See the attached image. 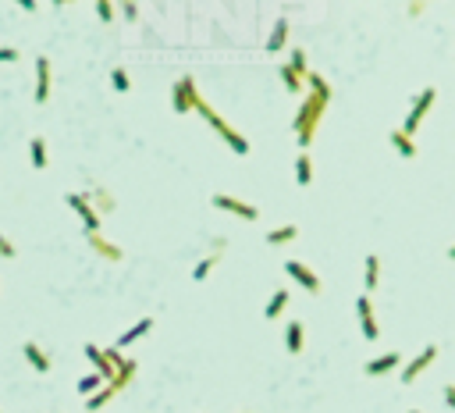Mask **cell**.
<instances>
[{
	"label": "cell",
	"instance_id": "cell-1",
	"mask_svg": "<svg viewBox=\"0 0 455 413\" xmlns=\"http://www.w3.org/2000/svg\"><path fill=\"white\" fill-rule=\"evenodd\" d=\"M306 82H309L313 89H309V96L302 100V107H299V114H296V121H292V129H296V136H299V147H309V142H313V136H317V129H320V118H324L327 103H331V86H327L324 75L309 72Z\"/></svg>",
	"mask_w": 455,
	"mask_h": 413
},
{
	"label": "cell",
	"instance_id": "cell-2",
	"mask_svg": "<svg viewBox=\"0 0 455 413\" xmlns=\"http://www.w3.org/2000/svg\"><path fill=\"white\" fill-rule=\"evenodd\" d=\"M196 111H199V114H203L206 121H210L214 129H217V136H224V142H228V147H232L238 157H245V153H249V139H245V136H238V132H235L232 125H228V121H224V118H221V114H217V111H214V107H210V103H206L203 96H196Z\"/></svg>",
	"mask_w": 455,
	"mask_h": 413
},
{
	"label": "cell",
	"instance_id": "cell-3",
	"mask_svg": "<svg viewBox=\"0 0 455 413\" xmlns=\"http://www.w3.org/2000/svg\"><path fill=\"white\" fill-rule=\"evenodd\" d=\"M434 103H438V86H423V89H420V96L412 100V107H409L406 121H402V132H406V136H412V132L420 129V121L427 118V111L434 107Z\"/></svg>",
	"mask_w": 455,
	"mask_h": 413
},
{
	"label": "cell",
	"instance_id": "cell-4",
	"mask_svg": "<svg viewBox=\"0 0 455 413\" xmlns=\"http://www.w3.org/2000/svg\"><path fill=\"white\" fill-rule=\"evenodd\" d=\"M438 353H441V346H438V342H427V346L420 349V353H417V357H412V360L402 367L399 381H402V385H412V381H417V378L423 374V370H427L434 360H438Z\"/></svg>",
	"mask_w": 455,
	"mask_h": 413
},
{
	"label": "cell",
	"instance_id": "cell-5",
	"mask_svg": "<svg viewBox=\"0 0 455 413\" xmlns=\"http://www.w3.org/2000/svg\"><path fill=\"white\" fill-rule=\"evenodd\" d=\"M196 96H199L196 78H192V75H181V78L175 82V89H171V107H175L178 114H189V111H196Z\"/></svg>",
	"mask_w": 455,
	"mask_h": 413
},
{
	"label": "cell",
	"instance_id": "cell-6",
	"mask_svg": "<svg viewBox=\"0 0 455 413\" xmlns=\"http://www.w3.org/2000/svg\"><path fill=\"white\" fill-rule=\"evenodd\" d=\"M65 200H68V206H71V211H75L82 221H86V235H100V214L93 211L89 196H86V193H68Z\"/></svg>",
	"mask_w": 455,
	"mask_h": 413
},
{
	"label": "cell",
	"instance_id": "cell-7",
	"mask_svg": "<svg viewBox=\"0 0 455 413\" xmlns=\"http://www.w3.org/2000/svg\"><path fill=\"white\" fill-rule=\"evenodd\" d=\"M217 211H228V214H238V218H245V221H256L260 218V211L253 203H245V200H238V196H228V193H214V200H210Z\"/></svg>",
	"mask_w": 455,
	"mask_h": 413
},
{
	"label": "cell",
	"instance_id": "cell-8",
	"mask_svg": "<svg viewBox=\"0 0 455 413\" xmlns=\"http://www.w3.org/2000/svg\"><path fill=\"white\" fill-rule=\"evenodd\" d=\"M285 275H288V278H296L309 296H320V288H324V285H320V278H317L313 271H309V267H306L302 260H285Z\"/></svg>",
	"mask_w": 455,
	"mask_h": 413
},
{
	"label": "cell",
	"instance_id": "cell-9",
	"mask_svg": "<svg viewBox=\"0 0 455 413\" xmlns=\"http://www.w3.org/2000/svg\"><path fill=\"white\" fill-rule=\"evenodd\" d=\"M356 314H359L363 339L377 342V339H381V324H377V314H374V303H370V296H359V299H356Z\"/></svg>",
	"mask_w": 455,
	"mask_h": 413
},
{
	"label": "cell",
	"instance_id": "cell-10",
	"mask_svg": "<svg viewBox=\"0 0 455 413\" xmlns=\"http://www.w3.org/2000/svg\"><path fill=\"white\" fill-rule=\"evenodd\" d=\"M399 363H402V353H384V357L366 360L363 374H366V378H381V374H388V370H395Z\"/></svg>",
	"mask_w": 455,
	"mask_h": 413
},
{
	"label": "cell",
	"instance_id": "cell-11",
	"mask_svg": "<svg viewBox=\"0 0 455 413\" xmlns=\"http://www.w3.org/2000/svg\"><path fill=\"white\" fill-rule=\"evenodd\" d=\"M86 357L93 360V367H96V374H100L103 381H114V374H118V370H114V363L107 360V353H103V349H100V346H93V342H86Z\"/></svg>",
	"mask_w": 455,
	"mask_h": 413
},
{
	"label": "cell",
	"instance_id": "cell-12",
	"mask_svg": "<svg viewBox=\"0 0 455 413\" xmlns=\"http://www.w3.org/2000/svg\"><path fill=\"white\" fill-rule=\"evenodd\" d=\"M50 100V61L36 57V103Z\"/></svg>",
	"mask_w": 455,
	"mask_h": 413
},
{
	"label": "cell",
	"instance_id": "cell-13",
	"mask_svg": "<svg viewBox=\"0 0 455 413\" xmlns=\"http://www.w3.org/2000/svg\"><path fill=\"white\" fill-rule=\"evenodd\" d=\"M302 346H306V328H302V321H288V328H285V349L292 357H299Z\"/></svg>",
	"mask_w": 455,
	"mask_h": 413
},
{
	"label": "cell",
	"instance_id": "cell-14",
	"mask_svg": "<svg viewBox=\"0 0 455 413\" xmlns=\"http://www.w3.org/2000/svg\"><path fill=\"white\" fill-rule=\"evenodd\" d=\"M363 264H366V271H363V296H370L377 288V282H381V257L370 253Z\"/></svg>",
	"mask_w": 455,
	"mask_h": 413
},
{
	"label": "cell",
	"instance_id": "cell-15",
	"mask_svg": "<svg viewBox=\"0 0 455 413\" xmlns=\"http://www.w3.org/2000/svg\"><path fill=\"white\" fill-rule=\"evenodd\" d=\"M22 353H25V360L39 370V374H50V357H47L36 342H25V346H22Z\"/></svg>",
	"mask_w": 455,
	"mask_h": 413
},
{
	"label": "cell",
	"instance_id": "cell-16",
	"mask_svg": "<svg viewBox=\"0 0 455 413\" xmlns=\"http://www.w3.org/2000/svg\"><path fill=\"white\" fill-rule=\"evenodd\" d=\"M150 328H153V317H142L139 324H132V328H129V332H125V335H121V339L114 342V349H125V346H132L135 339H142V335H146V332H150Z\"/></svg>",
	"mask_w": 455,
	"mask_h": 413
},
{
	"label": "cell",
	"instance_id": "cell-17",
	"mask_svg": "<svg viewBox=\"0 0 455 413\" xmlns=\"http://www.w3.org/2000/svg\"><path fill=\"white\" fill-rule=\"evenodd\" d=\"M388 139H391V147H395V150H399L406 160H412V157H417V142H412V136H406L402 129H395V132H391Z\"/></svg>",
	"mask_w": 455,
	"mask_h": 413
},
{
	"label": "cell",
	"instance_id": "cell-18",
	"mask_svg": "<svg viewBox=\"0 0 455 413\" xmlns=\"http://www.w3.org/2000/svg\"><path fill=\"white\" fill-rule=\"evenodd\" d=\"M285 39H288V18H278V22H274V32L267 36V50L278 54V50L285 47Z\"/></svg>",
	"mask_w": 455,
	"mask_h": 413
},
{
	"label": "cell",
	"instance_id": "cell-19",
	"mask_svg": "<svg viewBox=\"0 0 455 413\" xmlns=\"http://www.w3.org/2000/svg\"><path fill=\"white\" fill-rule=\"evenodd\" d=\"M296 182H299V185H309V182H313V160H309L306 150H299V157H296Z\"/></svg>",
	"mask_w": 455,
	"mask_h": 413
},
{
	"label": "cell",
	"instance_id": "cell-20",
	"mask_svg": "<svg viewBox=\"0 0 455 413\" xmlns=\"http://www.w3.org/2000/svg\"><path fill=\"white\" fill-rule=\"evenodd\" d=\"M29 153H32V168L43 171V168H47V139H43V136H32Z\"/></svg>",
	"mask_w": 455,
	"mask_h": 413
},
{
	"label": "cell",
	"instance_id": "cell-21",
	"mask_svg": "<svg viewBox=\"0 0 455 413\" xmlns=\"http://www.w3.org/2000/svg\"><path fill=\"white\" fill-rule=\"evenodd\" d=\"M285 306H288V288H278V293H274L271 299H267V306H263V317H267V321H274Z\"/></svg>",
	"mask_w": 455,
	"mask_h": 413
},
{
	"label": "cell",
	"instance_id": "cell-22",
	"mask_svg": "<svg viewBox=\"0 0 455 413\" xmlns=\"http://www.w3.org/2000/svg\"><path fill=\"white\" fill-rule=\"evenodd\" d=\"M296 235H299V229H296V224H281V229L267 232V242H271V246H281V242H292Z\"/></svg>",
	"mask_w": 455,
	"mask_h": 413
},
{
	"label": "cell",
	"instance_id": "cell-23",
	"mask_svg": "<svg viewBox=\"0 0 455 413\" xmlns=\"http://www.w3.org/2000/svg\"><path fill=\"white\" fill-rule=\"evenodd\" d=\"M89 242H93V250H96L100 257H107V260H121V250H118V246H111L107 239H100V235H89Z\"/></svg>",
	"mask_w": 455,
	"mask_h": 413
},
{
	"label": "cell",
	"instance_id": "cell-24",
	"mask_svg": "<svg viewBox=\"0 0 455 413\" xmlns=\"http://www.w3.org/2000/svg\"><path fill=\"white\" fill-rule=\"evenodd\" d=\"M285 65H288V68H292L296 75H302V78L309 75V68H306V50H302V47H292V57H288V61H285Z\"/></svg>",
	"mask_w": 455,
	"mask_h": 413
},
{
	"label": "cell",
	"instance_id": "cell-25",
	"mask_svg": "<svg viewBox=\"0 0 455 413\" xmlns=\"http://www.w3.org/2000/svg\"><path fill=\"white\" fill-rule=\"evenodd\" d=\"M217 253H210V257H203L199 264H196V271H192V282H206V275H210L214 271V267H217Z\"/></svg>",
	"mask_w": 455,
	"mask_h": 413
},
{
	"label": "cell",
	"instance_id": "cell-26",
	"mask_svg": "<svg viewBox=\"0 0 455 413\" xmlns=\"http://www.w3.org/2000/svg\"><path fill=\"white\" fill-rule=\"evenodd\" d=\"M103 385H107V381H103L100 374H86V378L78 381V392H82V396H96V392H100Z\"/></svg>",
	"mask_w": 455,
	"mask_h": 413
},
{
	"label": "cell",
	"instance_id": "cell-27",
	"mask_svg": "<svg viewBox=\"0 0 455 413\" xmlns=\"http://www.w3.org/2000/svg\"><path fill=\"white\" fill-rule=\"evenodd\" d=\"M278 72H281V78H285V86H288V93H302V75H296V72H292V68H288V65H281Z\"/></svg>",
	"mask_w": 455,
	"mask_h": 413
},
{
	"label": "cell",
	"instance_id": "cell-28",
	"mask_svg": "<svg viewBox=\"0 0 455 413\" xmlns=\"http://www.w3.org/2000/svg\"><path fill=\"white\" fill-rule=\"evenodd\" d=\"M111 82H114V89H118V93H129V89H132V82H129V72H125V68H114V72H111Z\"/></svg>",
	"mask_w": 455,
	"mask_h": 413
},
{
	"label": "cell",
	"instance_id": "cell-29",
	"mask_svg": "<svg viewBox=\"0 0 455 413\" xmlns=\"http://www.w3.org/2000/svg\"><path fill=\"white\" fill-rule=\"evenodd\" d=\"M96 14L103 18V22H111V18H114V4H111V0H100V4H96Z\"/></svg>",
	"mask_w": 455,
	"mask_h": 413
},
{
	"label": "cell",
	"instance_id": "cell-30",
	"mask_svg": "<svg viewBox=\"0 0 455 413\" xmlns=\"http://www.w3.org/2000/svg\"><path fill=\"white\" fill-rule=\"evenodd\" d=\"M0 257H18V250H14V246H11L4 235H0Z\"/></svg>",
	"mask_w": 455,
	"mask_h": 413
},
{
	"label": "cell",
	"instance_id": "cell-31",
	"mask_svg": "<svg viewBox=\"0 0 455 413\" xmlns=\"http://www.w3.org/2000/svg\"><path fill=\"white\" fill-rule=\"evenodd\" d=\"M445 403H448V406L455 410V385H452V381L445 385Z\"/></svg>",
	"mask_w": 455,
	"mask_h": 413
},
{
	"label": "cell",
	"instance_id": "cell-32",
	"mask_svg": "<svg viewBox=\"0 0 455 413\" xmlns=\"http://www.w3.org/2000/svg\"><path fill=\"white\" fill-rule=\"evenodd\" d=\"M121 14H125V18H132V22H135V18H139V8H135V4H125V8H121Z\"/></svg>",
	"mask_w": 455,
	"mask_h": 413
},
{
	"label": "cell",
	"instance_id": "cell-33",
	"mask_svg": "<svg viewBox=\"0 0 455 413\" xmlns=\"http://www.w3.org/2000/svg\"><path fill=\"white\" fill-rule=\"evenodd\" d=\"M0 61H18V50L14 47H4V50H0Z\"/></svg>",
	"mask_w": 455,
	"mask_h": 413
},
{
	"label": "cell",
	"instance_id": "cell-34",
	"mask_svg": "<svg viewBox=\"0 0 455 413\" xmlns=\"http://www.w3.org/2000/svg\"><path fill=\"white\" fill-rule=\"evenodd\" d=\"M448 257H452V260H455V246H448Z\"/></svg>",
	"mask_w": 455,
	"mask_h": 413
},
{
	"label": "cell",
	"instance_id": "cell-35",
	"mask_svg": "<svg viewBox=\"0 0 455 413\" xmlns=\"http://www.w3.org/2000/svg\"><path fill=\"white\" fill-rule=\"evenodd\" d=\"M409 413H420V410H409Z\"/></svg>",
	"mask_w": 455,
	"mask_h": 413
}]
</instances>
